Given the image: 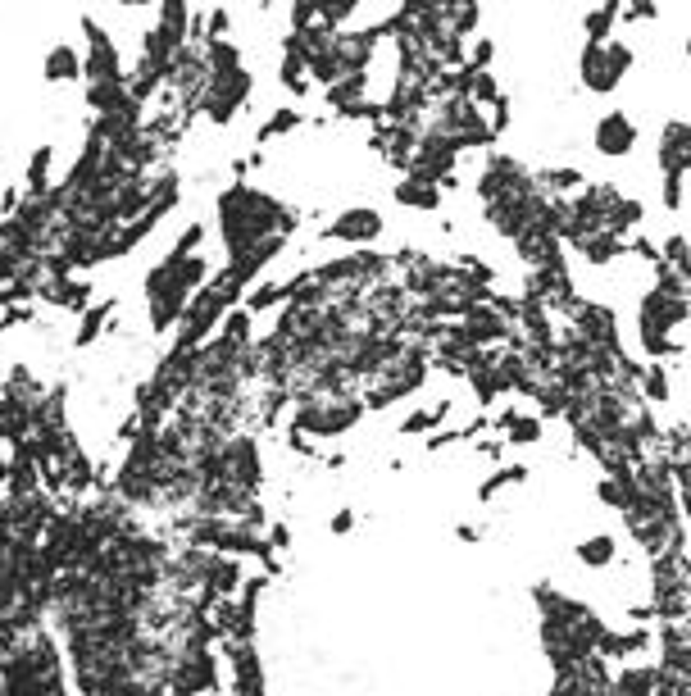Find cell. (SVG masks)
Masks as SVG:
<instances>
[{"instance_id":"obj_3","label":"cell","mask_w":691,"mask_h":696,"mask_svg":"<svg viewBox=\"0 0 691 696\" xmlns=\"http://www.w3.org/2000/svg\"><path fill=\"white\" fill-rule=\"evenodd\" d=\"M682 146H687V123H673L669 132H664V169H682V164H687V151H682Z\"/></svg>"},{"instance_id":"obj_2","label":"cell","mask_w":691,"mask_h":696,"mask_svg":"<svg viewBox=\"0 0 691 696\" xmlns=\"http://www.w3.org/2000/svg\"><path fill=\"white\" fill-rule=\"evenodd\" d=\"M596 137H601V151L623 155L632 146V137H637V132H632V123L623 119V114H610V119L601 123V132H596Z\"/></svg>"},{"instance_id":"obj_4","label":"cell","mask_w":691,"mask_h":696,"mask_svg":"<svg viewBox=\"0 0 691 696\" xmlns=\"http://www.w3.org/2000/svg\"><path fill=\"white\" fill-rule=\"evenodd\" d=\"M341 232H346V237H373V232H378V219H373L369 210H360V214H346V219H341Z\"/></svg>"},{"instance_id":"obj_1","label":"cell","mask_w":691,"mask_h":696,"mask_svg":"<svg viewBox=\"0 0 691 696\" xmlns=\"http://www.w3.org/2000/svg\"><path fill=\"white\" fill-rule=\"evenodd\" d=\"M623 64H628V51H605L601 41L596 46H587V60H582V73H587L591 87H614L623 73Z\"/></svg>"},{"instance_id":"obj_5","label":"cell","mask_w":691,"mask_h":696,"mask_svg":"<svg viewBox=\"0 0 691 696\" xmlns=\"http://www.w3.org/2000/svg\"><path fill=\"white\" fill-rule=\"evenodd\" d=\"M46 69H51V78H69V73H73V55L69 51H55Z\"/></svg>"}]
</instances>
